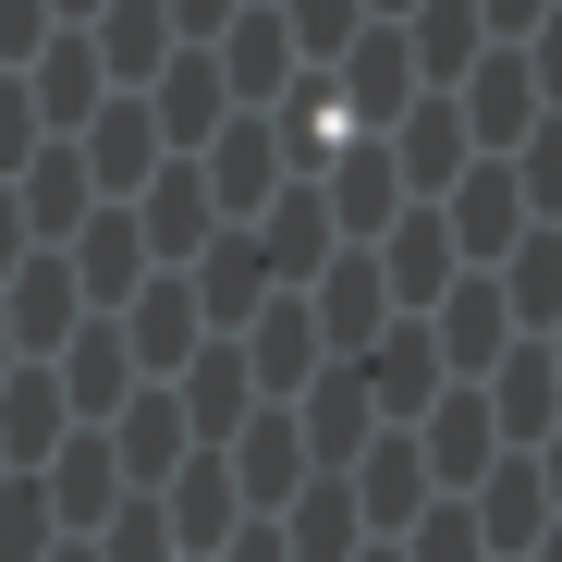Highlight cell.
Returning <instances> with one entry per match:
<instances>
[{"label":"cell","instance_id":"cell-1","mask_svg":"<svg viewBox=\"0 0 562 562\" xmlns=\"http://www.w3.org/2000/svg\"><path fill=\"white\" fill-rule=\"evenodd\" d=\"M330 61H342V74H330L342 123H355V135H392V111L416 99V49H404V25H355Z\"/></svg>","mask_w":562,"mask_h":562},{"label":"cell","instance_id":"cell-2","mask_svg":"<svg viewBox=\"0 0 562 562\" xmlns=\"http://www.w3.org/2000/svg\"><path fill=\"white\" fill-rule=\"evenodd\" d=\"M428 209H440L452 257H514V233H526V183H514V159H464Z\"/></svg>","mask_w":562,"mask_h":562},{"label":"cell","instance_id":"cell-3","mask_svg":"<svg viewBox=\"0 0 562 562\" xmlns=\"http://www.w3.org/2000/svg\"><path fill=\"white\" fill-rule=\"evenodd\" d=\"M196 171H209V209H221V221H257V209L281 196V123H269V111H233Z\"/></svg>","mask_w":562,"mask_h":562},{"label":"cell","instance_id":"cell-4","mask_svg":"<svg viewBox=\"0 0 562 562\" xmlns=\"http://www.w3.org/2000/svg\"><path fill=\"white\" fill-rule=\"evenodd\" d=\"M416 452H428V490H477L490 464H502V428H490V392H477V380H452V392H428V428H416Z\"/></svg>","mask_w":562,"mask_h":562},{"label":"cell","instance_id":"cell-5","mask_svg":"<svg viewBox=\"0 0 562 562\" xmlns=\"http://www.w3.org/2000/svg\"><path fill=\"white\" fill-rule=\"evenodd\" d=\"M392 123H404V135H380V147H392V171H404V196H440V183L477 159V135H464V111H452V86H416Z\"/></svg>","mask_w":562,"mask_h":562},{"label":"cell","instance_id":"cell-6","mask_svg":"<svg viewBox=\"0 0 562 562\" xmlns=\"http://www.w3.org/2000/svg\"><path fill=\"white\" fill-rule=\"evenodd\" d=\"M392 330V281H380V245H330L318 257V342L355 355V342H380Z\"/></svg>","mask_w":562,"mask_h":562},{"label":"cell","instance_id":"cell-7","mask_svg":"<svg viewBox=\"0 0 562 562\" xmlns=\"http://www.w3.org/2000/svg\"><path fill=\"white\" fill-rule=\"evenodd\" d=\"M452 111H464V135H477V147L502 159V147H514V135L550 111V99H538L526 49H490V61H464V74H452Z\"/></svg>","mask_w":562,"mask_h":562},{"label":"cell","instance_id":"cell-8","mask_svg":"<svg viewBox=\"0 0 562 562\" xmlns=\"http://www.w3.org/2000/svg\"><path fill=\"white\" fill-rule=\"evenodd\" d=\"M428 306H440V330H428V342H440V367H464V380H490V367H502V330H514L502 281H490V269H464V281H440Z\"/></svg>","mask_w":562,"mask_h":562},{"label":"cell","instance_id":"cell-9","mask_svg":"<svg viewBox=\"0 0 562 562\" xmlns=\"http://www.w3.org/2000/svg\"><path fill=\"white\" fill-rule=\"evenodd\" d=\"M147 123H159V147H209V135L233 123L221 61H209V49H171V61H159V86H147Z\"/></svg>","mask_w":562,"mask_h":562},{"label":"cell","instance_id":"cell-10","mask_svg":"<svg viewBox=\"0 0 562 562\" xmlns=\"http://www.w3.org/2000/svg\"><path fill=\"white\" fill-rule=\"evenodd\" d=\"M135 233H147V257H196V245L221 233V209H209V171H196V159H159V171L135 183Z\"/></svg>","mask_w":562,"mask_h":562},{"label":"cell","instance_id":"cell-11","mask_svg":"<svg viewBox=\"0 0 562 562\" xmlns=\"http://www.w3.org/2000/svg\"><path fill=\"white\" fill-rule=\"evenodd\" d=\"M135 281H147V233H135L123 196H99V209L74 221V294H86V306H123Z\"/></svg>","mask_w":562,"mask_h":562},{"label":"cell","instance_id":"cell-12","mask_svg":"<svg viewBox=\"0 0 562 562\" xmlns=\"http://www.w3.org/2000/svg\"><path fill=\"white\" fill-rule=\"evenodd\" d=\"M123 342H135V367H147V380H171V367L209 342L196 281H135V294H123Z\"/></svg>","mask_w":562,"mask_h":562},{"label":"cell","instance_id":"cell-13","mask_svg":"<svg viewBox=\"0 0 562 562\" xmlns=\"http://www.w3.org/2000/svg\"><path fill=\"white\" fill-rule=\"evenodd\" d=\"M111 416H123V440H111V452H123V490H159L171 464L196 452V428H183V392H171V380H147V392H123Z\"/></svg>","mask_w":562,"mask_h":562},{"label":"cell","instance_id":"cell-14","mask_svg":"<svg viewBox=\"0 0 562 562\" xmlns=\"http://www.w3.org/2000/svg\"><path fill=\"white\" fill-rule=\"evenodd\" d=\"M318 209H330V233H342V245H380V233H392V209H404V171H392V147L367 135L355 159H330Z\"/></svg>","mask_w":562,"mask_h":562},{"label":"cell","instance_id":"cell-15","mask_svg":"<svg viewBox=\"0 0 562 562\" xmlns=\"http://www.w3.org/2000/svg\"><path fill=\"white\" fill-rule=\"evenodd\" d=\"M159 514H171L183 550H221V538L245 526V490H233V464H221V452H183L171 477H159Z\"/></svg>","mask_w":562,"mask_h":562},{"label":"cell","instance_id":"cell-16","mask_svg":"<svg viewBox=\"0 0 562 562\" xmlns=\"http://www.w3.org/2000/svg\"><path fill=\"white\" fill-rule=\"evenodd\" d=\"M171 380H183V428H196V440H233L269 392L245 380V342H196V355H183L171 367Z\"/></svg>","mask_w":562,"mask_h":562},{"label":"cell","instance_id":"cell-17","mask_svg":"<svg viewBox=\"0 0 562 562\" xmlns=\"http://www.w3.org/2000/svg\"><path fill=\"white\" fill-rule=\"evenodd\" d=\"M13 196H25V233H49V245H61L86 209H99V171H86V147H74V135H37V159L13 171Z\"/></svg>","mask_w":562,"mask_h":562},{"label":"cell","instance_id":"cell-18","mask_svg":"<svg viewBox=\"0 0 562 562\" xmlns=\"http://www.w3.org/2000/svg\"><path fill=\"white\" fill-rule=\"evenodd\" d=\"M209 61H221V86H233L245 111H269V86L294 74V25H281V0H245V13L221 25V49H209Z\"/></svg>","mask_w":562,"mask_h":562},{"label":"cell","instance_id":"cell-19","mask_svg":"<svg viewBox=\"0 0 562 562\" xmlns=\"http://www.w3.org/2000/svg\"><path fill=\"white\" fill-rule=\"evenodd\" d=\"M49 380H61V404H74V416H111V404L147 380V367H135L123 318H99V330H61V367H49Z\"/></svg>","mask_w":562,"mask_h":562},{"label":"cell","instance_id":"cell-20","mask_svg":"<svg viewBox=\"0 0 562 562\" xmlns=\"http://www.w3.org/2000/svg\"><path fill=\"white\" fill-rule=\"evenodd\" d=\"M318 355H330V342H318V306H257V318H245V380H257L269 404H294Z\"/></svg>","mask_w":562,"mask_h":562},{"label":"cell","instance_id":"cell-21","mask_svg":"<svg viewBox=\"0 0 562 562\" xmlns=\"http://www.w3.org/2000/svg\"><path fill=\"white\" fill-rule=\"evenodd\" d=\"M233 490H245V514H281L306 490V428L281 416V404H257L245 416V452H233Z\"/></svg>","mask_w":562,"mask_h":562},{"label":"cell","instance_id":"cell-22","mask_svg":"<svg viewBox=\"0 0 562 562\" xmlns=\"http://www.w3.org/2000/svg\"><path fill=\"white\" fill-rule=\"evenodd\" d=\"M74 147H86V171H99V196H135V183L159 171V123H147V99H99Z\"/></svg>","mask_w":562,"mask_h":562},{"label":"cell","instance_id":"cell-23","mask_svg":"<svg viewBox=\"0 0 562 562\" xmlns=\"http://www.w3.org/2000/svg\"><path fill=\"white\" fill-rule=\"evenodd\" d=\"M342 490H355V514L380 526V538H404V526H416V514L440 502V490H428V452H416V440H380V452H367Z\"/></svg>","mask_w":562,"mask_h":562},{"label":"cell","instance_id":"cell-24","mask_svg":"<svg viewBox=\"0 0 562 562\" xmlns=\"http://www.w3.org/2000/svg\"><path fill=\"white\" fill-rule=\"evenodd\" d=\"M37 477H49V514H61V526H99V514L123 502V452L86 428V440H49V464H37Z\"/></svg>","mask_w":562,"mask_h":562},{"label":"cell","instance_id":"cell-25","mask_svg":"<svg viewBox=\"0 0 562 562\" xmlns=\"http://www.w3.org/2000/svg\"><path fill=\"white\" fill-rule=\"evenodd\" d=\"M330 245H342V233H330V209H318V183H281V196L257 209V257H269V281H306Z\"/></svg>","mask_w":562,"mask_h":562},{"label":"cell","instance_id":"cell-26","mask_svg":"<svg viewBox=\"0 0 562 562\" xmlns=\"http://www.w3.org/2000/svg\"><path fill=\"white\" fill-rule=\"evenodd\" d=\"M0 294H13V306H0V318H13V342H61L74 318H86V294H74V257H13V281H0Z\"/></svg>","mask_w":562,"mask_h":562},{"label":"cell","instance_id":"cell-27","mask_svg":"<svg viewBox=\"0 0 562 562\" xmlns=\"http://www.w3.org/2000/svg\"><path fill=\"white\" fill-rule=\"evenodd\" d=\"M380 281H392V306H428L440 281H452V233H440V209H392V233H380Z\"/></svg>","mask_w":562,"mask_h":562},{"label":"cell","instance_id":"cell-28","mask_svg":"<svg viewBox=\"0 0 562 562\" xmlns=\"http://www.w3.org/2000/svg\"><path fill=\"white\" fill-rule=\"evenodd\" d=\"M99 86H111V61H99V37L74 25V37H61V49L25 74V99H37V123H49V135H74L86 111H99Z\"/></svg>","mask_w":562,"mask_h":562},{"label":"cell","instance_id":"cell-29","mask_svg":"<svg viewBox=\"0 0 562 562\" xmlns=\"http://www.w3.org/2000/svg\"><path fill=\"white\" fill-rule=\"evenodd\" d=\"M367 367H355V380H367V404H392V416H428V392H440V342L404 318L392 342H355Z\"/></svg>","mask_w":562,"mask_h":562},{"label":"cell","instance_id":"cell-30","mask_svg":"<svg viewBox=\"0 0 562 562\" xmlns=\"http://www.w3.org/2000/svg\"><path fill=\"white\" fill-rule=\"evenodd\" d=\"M61 428H74L61 380H49V367H13V380H0V464H49Z\"/></svg>","mask_w":562,"mask_h":562},{"label":"cell","instance_id":"cell-31","mask_svg":"<svg viewBox=\"0 0 562 562\" xmlns=\"http://www.w3.org/2000/svg\"><path fill=\"white\" fill-rule=\"evenodd\" d=\"M477 392H490V428H502V440H538V428L562 416V367H550V355H514V342H502V367H490Z\"/></svg>","mask_w":562,"mask_h":562},{"label":"cell","instance_id":"cell-32","mask_svg":"<svg viewBox=\"0 0 562 562\" xmlns=\"http://www.w3.org/2000/svg\"><path fill=\"white\" fill-rule=\"evenodd\" d=\"M209 269H196V306H209V330H233V318H257L269 306V257H257V233H221V245H196Z\"/></svg>","mask_w":562,"mask_h":562},{"label":"cell","instance_id":"cell-33","mask_svg":"<svg viewBox=\"0 0 562 562\" xmlns=\"http://www.w3.org/2000/svg\"><path fill=\"white\" fill-rule=\"evenodd\" d=\"M502 306H514L526 330L562 318V221H526V233H514V257H502Z\"/></svg>","mask_w":562,"mask_h":562},{"label":"cell","instance_id":"cell-34","mask_svg":"<svg viewBox=\"0 0 562 562\" xmlns=\"http://www.w3.org/2000/svg\"><path fill=\"white\" fill-rule=\"evenodd\" d=\"M281 514H294V526H281V550H294V562H355V538H367V514H355V490H342V477L294 490Z\"/></svg>","mask_w":562,"mask_h":562},{"label":"cell","instance_id":"cell-35","mask_svg":"<svg viewBox=\"0 0 562 562\" xmlns=\"http://www.w3.org/2000/svg\"><path fill=\"white\" fill-rule=\"evenodd\" d=\"M464 502H477V538H490V550H526V538L550 526V490H538V464H490V477L464 490Z\"/></svg>","mask_w":562,"mask_h":562},{"label":"cell","instance_id":"cell-36","mask_svg":"<svg viewBox=\"0 0 562 562\" xmlns=\"http://www.w3.org/2000/svg\"><path fill=\"white\" fill-rule=\"evenodd\" d=\"M477 37H490V25H477V0H416V25H404V49H416L428 86H452L464 61H477Z\"/></svg>","mask_w":562,"mask_h":562},{"label":"cell","instance_id":"cell-37","mask_svg":"<svg viewBox=\"0 0 562 562\" xmlns=\"http://www.w3.org/2000/svg\"><path fill=\"white\" fill-rule=\"evenodd\" d=\"M367 416H380V404H367V380H355V367H330V380H318V404H306V452H367Z\"/></svg>","mask_w":562,"mask_h":562},{"label":"cell","instance_id":"cell-38","mask_svg":"<svg viewBox=\"0 0 562 562\" xmlns=\"http://www.w3.org/2000/svg\"><path fill=\"white\" fill-rule=\"evenodd\" d=\"M61 538V514H49V477L37 464H13V477H0V562H37Z\"/></svg>","mask_w":562,"mask_h":562},{"label":"cell","instance_id":"cell-39","mask_svg":"<svg viewBox=\"0 0 562 562\" xmlns=\"http://www.w3.org/2000/svg\"><path fill=\"white\" fill-rule=\"evenodd\" d=\"M99 13H111V37H99L111 74H159L171 61V13H159V0H99Z\"/></svg>","mask_w":562,"mask_h":562},{"label":"cell","instance_id":"cell-40","mask_svg":"<svg viewBox=\"0 0 562 562\" xmlns=\"http://www.w3.org/2000/svg\"><path fill=\"white\" fill-rule=\"evenodd\" d=\"M502 159H514V183H526V221H562V111H538Z\"/></svg>","mask_w":562,"mask_h":562},{"label":"cell","instance_id":"cell-41","mask_svg":"<svg viewBox=\"0 0 562 562\" xmlns=\"http://www.w3.org/2000/svg\"><path fill=\"white\" fill-rule=\"evenodd\" d=\"M99 526H111V538H86L99 562H171V514H159V490H123Z\"/></svg>","mask_w":562,"mask_h":562},{"label":"cell","instance_id":"cell-42","mask_svg":"<svg viewBox=\"0 0 562 562\" xmlns=\"http://www.w3.org/2000/svg\"><path fill=\"white\" fill-rule=\"evenodd\" d=\"M404 538H416L404 562H490V538H477V502H464V490H440V502H428Z\"/></svg>","mask_w":562,"mask_h":562},{"label":"cell","instance_id":"cell-43","mask_svg":"<svg viewBox=\"0 0 562 562\" xmlns=\"http://www.w3.org/2000/svg\"><path fill=\"white\" fill-rule=\"evenodd\" d=\"M281 25H294V49H306V61H330V49L367 25V0H281Z\"/></svg>","mask_w":562,"mask_h":562},{"label":"cell","instance_id":"cell-44","mask_svg":"<svg viewBox=\"0 0 562 562\" xmlns=\"http://www.w3.org/2000/svg\"><path fill=\"white\" fill-rule=\"evenodd\" d=\"M37 135H49V123H37V99H25V74H0V171H25Z\"/></svg>","mask_w":562,"mask_h":562},{"label":"cell","instance_id":"cell-45","mask_svg":"<svg viewBox=\"0 0 562 562\" xmlns=\"http://www.w3.org/2000/svg\"><path fill=\"white\" fill-rule=\"evenodd\" d=\"M526 37H538V49H526V74H538V99H550V111H562V13H538V25H526Z\"/></svg>","mask_w":562,"mask_h":562},{"label":"cell","instance_id":"cell-46","mask_svg":"<svg viewBox=\"0 0 562 562\" xmlns=\"http://www.w3.org/2000/svg\"><path fill=\"white\" fill-rule=\"evenodd\" d=\"M49 37V0H0V61H25Z\"/></svg>","mask_w":562,"mask_h":562},{"label":"cell","instance_id":"cell-47","mask_svg":"<svg viewBox=\"0 0 562 562\" xmlns=\"http://www.w3.org/2000/svg\"><path fill=\"white\" fill-rule=\"evenodd\" d=\"M159 13H171V37H221V25L245 13V0H159Z\"/></svg>","mask_w":562,"mask_h":562},{"label":"cell","instance_id":"cell-48","mask_svg":"<svg viewBox=\"0 0 562 562\" xmlns=\"http://www.w3.org/2000/svg\"><path fill=\"white\" fill-rule=\"evenodd\" d=\"M538 13H550V0H477V25H490V37H526Z\"/></svg>","mask_w":562,"mask_h":562},{"label":"cell","instance_id":"cell-49","mask_svg":"<svg viewBox=\"0 0 562 562\" xmlns=\"http://www.w3.org/2000/svg\"><path fill=\"white\" fill-rule=\"evenodd\" d=\"M221 562H294V550H281V526H245V538H221Z\"/></svg>","mask_w":562,"mask_h":562},{"label":"cell","instance_id":"cell-50","mask_svg":"<svg viewBox=\"0 0 562 562\" xmlns=\"http://www.w3.org/2000/svg\"><path fill=\"white\" fill-rule=\"evenodd\" d=\"M538 490H550V514H562V416L538 428Z\"/></svg>","mask_w":562,"mask_h":562},{"label":"cell","instance_id":"cell-51","mask_svg":"<svg viewBox=\"0 0 562 562\" xmlns=\"http://www.w3.org/2000/svg\"><path fill=\"white\" fill-rule=\"evenodd\" d=\"M13 257H25V209H13V183H0V281H13Z\"/></svg>","mask_w":562,"mask_h":562},{"label":"cell","instance_id":"cell-52","mask_svg":"<svg viewBox=\"0 0 562 562\" xmlns=\"http://www.w3.org/2000/svg\"><path fill=\"white\" fill-rule=\"evenodd\" d=\"M37 562H99V550H86V538H49V550H37Z\"/></svg>","mask_w":562,"mask_h":562},{"label":"cell","instance_id":"cell-53","mask_svg":"<svg viewBox=\"0 0 562 562\" xmlns=\"http://www.w3.org/2000/svg\"><path fill=\"white\" fill-rule=\"evenodd\" d=\"M526 562H562V526H538V538H526Z\"/></svg>","mask_w":562,"mask_h":562},{"label":"cell","instance_id":"cell-54","mask_svg":"<svg viewBox=\"0 0 562 562\" xmlns=\"http://www.w3.org/2000/svg\"><path fill=\"white\" fill-rule=\"evenodd\" d=\"M49 13H61V25H86V13H99V0H49Z\"/></svg>","mask_w":562,"mask_h":562},{"label":"cell","instance_id":"cell-55","mask_svg":"<svg viewBox=\"0 0 562 562\" xmlns=\"http://www.w3.org/2000/svg\"><path fill=\"white\" fill-rule=\"evenodd\" d=\"M0 380H13V318H0Z\"/></svg>","mask_w":562,"mask_h":562},{"label":"cell","instance_id":"cell-56","mask_svg":"<svg viewBox=\"0 0 562 562\" xmlns=\"http://www.w3.org/2000/svg\"><path fill=\"white\" fill-rule=\"evenodd\" d=\"M367 13H416V0H367Z\"/></svg>","mask_w":562,"mask_h":562},{"label":"cell","instance_id":"cell-57","mask_svg":"<svg viewBox=\"0 0 562 562\" xmlns=\"http://www.w3.org/2000/svg\"><path fill=\"white\" fill-rule=\"evenodd\" d=\"M355 562H404V550H355Z\"/></svg>","mask_w":562,"mask_h":562},{"label":"cell","instance_id":"cell-58","mask_svg":"<svg viewBox=\"0 0 562 562\" xmlns=\"http://www.w3.org/2000/svg\"><path fill=\"white\" fill-rule=\"evenodd\" d=\"M550 367H562V318H550Z\"/></svg>","mask_w":562,"mask_h":562}]
</instances>
